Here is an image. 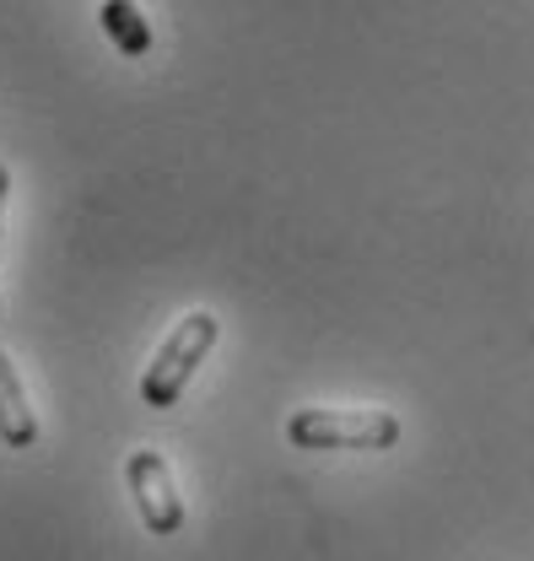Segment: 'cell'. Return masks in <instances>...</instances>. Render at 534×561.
Masks as SVG:
<instances>
[{"label": "cell", "instance_id": "cell-1", "mask_svg": "<svg viewBox=\"0 0 534 561\" xmlns=\"http://www.w3.org/2000/svg\"><path fill=\"white\" fill-rule=\"evenodd\" d=\"M216 335H221V319H216V313H205V308L184 313V319L168 330V341L157 346L151 367L140 373V400H146L151 411H173V405H179V394L190 389L195 367L211 356Z\"/></svg>", "mask_w": 534, "mask_h": 561}, {"label": "cell", "instance_id": "cell-2", "mask_svg": "<svg viewBox=\"0 0 534 561\" xmlns=\"http://www.w3.org/2000/svg\"><path fill=\"white\" fill-rule=\"evenodd\" d=\"M400 416L395 411H292L286 416V443L308 454H334V448H395L400 443Z\"/></svg>", "mask_w": 534, "mask_h": 561}, {"label": "cell", "instance_id": "cell-3", "mask_svg": "<svg viewBox=\"0 0 534 561\" xmlns=\"http://www.w3.org/2000/svg\"><path fill=\"white\" fill-rule=\"evenodd\" d=\"M125 481H130V496L140 507V524L151 535H179L184 529V496L173 486V470L157 448H135L125 459Z\"/></svg>", "mask_w": 534, "mask_h": 561}, {"label": "cell", "instance_id": "cell-4", "mask_svg": "<svg viewBox=\"0 0 534 561\" xmlns=\"http://www.w3.org/2000/svg\"><path fill=\"white\" fill-rule=\"evenodd\" d=\"M0 443L16 448V454L38 443V416H33L27 389H22V378H16V367H11L5 351H0Z\"/></svg>", "mask_w": 534, "mask_h": 561}, {"label": "cell", "instance_id": "cell-5", "mask_svg": "<svg viewBox=\"0 0 534 561\" xmlns=\"http://www.w3.org/2000/svg\"><path fill=\"white\" fill-rule=\"evenodd\" d=\"M98 16H103V33L114 38L120 55H130V60H146V55H151V22L140 16L135 0H103Z\"/></svg>", "mask_w": 534, "mask_h": 561}, {"label": "cell", "instance_id": "cell-6", "mask_svg": "<svg viewBox=\"0 0 534 561\" xmlns=\"http://www.w3.org/2000/svg\"><path fill=\"white\" fill-rule=\"evenodd\" d=\"M5 195H11V168L0 162V232H5Z\"/></svg>", "mask_w": 534, "mask_h": 561}]
</instances>
